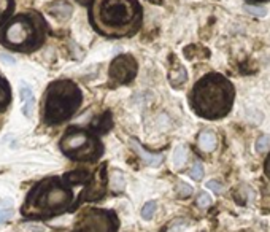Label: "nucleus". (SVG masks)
<instances>
[{
  "instance_id": "obj_1",
  "label": "nucleus",
  "mask_w": 270,
  "mask_h": 232,
  "mask_svg": "<svg viewBox=\"0 0 270 232\" xmlns=\"http://www.w3.org/2000/svg\"><path fill=\"white\" fill-rule=\"evenodd\" d=\"M75 188L78 186L73 184L66 175L48 176L29 191L21 207V215L26 219H48L72 212L83 204L81 196L75 193Z\"/></svg>"
},
{
  "instance_id": "obj_2",
  "label": "nucleus",
  "mask_w": 270,
  "mask_h": 232,
  "mask_svg": "<svg viewBox=\"0 0 270 232\" xmlns=\"http://www.w3.org/2000/svg\"><path fill=\"white\" fill-rule=\"evenodd\" d=\"M143 10L138 0H91L89 23L105 37L134 35L142 26Z\"/></svg>"
},
{
  "instance_id": "obj_3",
  "label": "nucleus",
  "mask_w": 270,
  "mask_h": 232,
  "mask_svg": "<svg viewBox=\"0 0 270 232\" xmlns=\"http://www.w3.org/2000/svg\"><path fill=\"white\" fill-rule=\"evenodd\" d=\"M234 86L221 73L202 76L191 91V108L205 119H220L231 112L234 104Z\"/></svg>"
},
{
  "instance_id": "obj_4",
  "label": "nucleus",
  "mask_w": 270,
  "mask_h": 232,
  "mask_svg": "<svg viewBox=\"0 0 270 232\" xmlns=\"http://www.w3.org/2000/svg\"><path fill=\"white\" fill-rule=\"evenodd\" d=\"M48 34V23L37 12L15 15L0 30V43L12 51L34 53L43 47Z\"/></svg>"
},
{
  "instance_id": "obj_5",
  "label": "nucleus",
  "mask_w": 270,
  "mask_h": 232,
  "mask_svg": "<svg viewBox=\"0 0 270 232\" xmlns=\"http://www.w3.org/2000/svg\"><path fill=\"white\" fill-rule=\"evenodd\" d=\"M83 101L80 87L72 80L52 81L43 99V119L46 124H61L78 112Z\"/></svg>"
},
{
  "instance_id": "obj_6",
  "label": "nucleus",
  "mask_w": 270,
  "mask_h": 232,
  "mask_svg": "<svg viewBox=\"0 0 270 232\" xmlns=\"http://www.w3.org/2000/svg\"><path fill=\"white\" fill-rule=\"evenodd\" d=\"M61 151L72 161L92 162L97 161L103 153L100 140L97 138L91 130H84L80 127H69L62 135Z\"/></svg>"
},
{
  "instance_id": "obj_7",
  "label": "nucleus",
  "mask_w": 270,
  "mask_h": 232,
  "mask_svg": "<svg viewBox=\"0 0 270 232\" xmlns=\"http://www.w3.org/2000/svg\"><path fill=\"white\" fill-rule=\"evenodd\" d=\"M118 227H120V219L115 212L91 208L80 216L72 232H116Z\"/></svg>"
},
{
  "instance_id": "obj_8",
  "label": "nucleus",
  "mask_w": 270,
  "mask_h": 232,
  "mask_svg": "<svg viewBox=\"0 0 270 232\" xmlns=\"http://www.w3.org/2000/svg\"><path fill=\"white\" fill-rule=\"evenodd\" d=\"M137 72H138V65L134 56H131V54H121V56L113 59L108 75H110V78L115 84H127L135 78Z\"/></svg>"
},
{
  "instance_id": "obj_9",
  "label": "nucleus",
  "mask_w": 270,
  "mask_h": 232,
  "mask_svg": "<svg viewBox=\"0 0 270 232\" xmlns=\"http://www.w3.org/2000/svg\"><path fill=\"white\" fill-rule=\"evenodd\" d=\"M48 13L59 21H66L72 16L73 8L70 4L66 2V0H58V2H54L48 7Z\"/></svg>"
},
{
  "instance_id": "obj_10",
  "label": "nucleus",
  "mask_w": 270,
  "mask_h": 232,
  "mask_svg": "<svg viewBox=\"0 0 270 232\" xmlns=\"http://www.w3.org/2000/svg\"><path fill=\"white\" fill-rule=\"evenodd\" d=\"M197 145L203 153H211L218 147V138H216L214 132L211 130H203L197 138Z\"/></svg>"
},
{
  "instance_id": "obj_11",
  "label": "nucleus",
  "mask_w": 270,
  "mask_h": 232,
  "mask_svg": "<svg viewBox=\"0 0 270 232\" xmlns=\"http://www.w3.org/2000/svg\"><path fill=\"white\" fill-rule=\"evenodd\" d=\"M21 101H23V113L26 118H30L34 115V107H35V99L34 94L29 89L27 86H24L23 89H21Z\"/></svg>"
},
{
  "instance_id": "obj_12",
  "label": "nucleus",
  "mask_w": 270,
  "mask_h": 232,
  "mask_svg": "<svg viewBox=\"0 0 270 232\" xmlns=\"http://www.w3.org/2000/svg\"><path fill=\"white\" fill-rule=\"evenodd\" d=\"M10 102H12V87H10L8 81L4 76L0 75V113L5 112Z\"/></svg>"
},
{
  "instance_id": "obj_13",
  "label": "nucleus",
  "mask_w": 270,
  "mask_h": 232,
  "mask_svg": "<svg viewBox=\"0 0 270 232\" xmlns=\"http://www.w3.org/2000/svg\"><path fill=\"white\" fill-rule=\"evenodd\" d=\"M132 147H134V150L138 153V156L142 158V161H145L148 165H153V167H157V165H160V164H162V161H164V158H162V156H157V154L146 153L143 148H140L135 142L132 143Z\"/></svg>"
},
{
  "instance_id": "obj_14",
  "label": "nucleus",
  "mask_w": 270,
  "mask_h": 232,
  "mask_svg": "<svg viewBox=\"0 0 270 232\" xmlns=\"http://www.w3.org/2000/svg\"><path fill=\"white\" fill-rule=\"evenodd\" d=\"M15 0H0V27H4L8 23L10 15L13 13Z\"/></svg>"
},
{
  "instance_id": "obj_15",
  "label": "nucleus",
  "mask_w": 270,
  "mask_h": 232,
  "mask_svg": "<svg viewBox=\"0 0 270 232\" xmlns=\"http://www.w3.org/2000/svg\"><path fill=\"white\" fill-rule=\"evenodd\" d=\"M112 118L110 113H105L99 118H95V121L91 124V129H94V132H106L108 129L112 127Z\"/></svg>"
},
{
  "instance_id": "obj_16",
  "label": "nucleus",
  "mask_w": 270,
  "mask_h": 232,
  "mask_svg": "<svg viewBox=\"0 0 270 232\" xmlns=\"http://www.w3.org/2000/svg\"><path fill=\"white\" fill-rule=\"evenodd\" d=\"M186 78H188L186 70H185V67H181V65H178V67H175L174 70L170 72V83L174 86L183 84L186 81Z\"/></svg>"
},
{
  "instance_id": "obj_17",
  "label": "nucleus",
  "mask_w": 270,
  "mask_h": 232,
  "mask_svg": "<svg viewBox=\"0 0 270 232\" xmlns=\"http://www.w3.org/2000/svg\"><path fill=\"white\" fill-rule=\"evenodd\" d=\"M270 148V137L268 135H262L259 137L256 142V151L257 153H265Z\"/></svg>"
},
{
  "instance_id": "obj_18",
  "label": "nucleus",
  "mask_w": 270,
  "mask_h": 232,
  "mask_svg": "<svg viewBox=\"0 0 270 232\" xmlns=\"http://www.w3.org/2000/svg\"><path fill=\"white\" fill-rule=\"evenodd\" d=\"M154 212H156V202H154V201H149V202H146L145 207L142 208V218L149 219L151 216L154 215Z\"/></svg>"
},
{
  "instance_id": "obj_19",
  "label": "nucleus",
  "mask_w": 270,
  "mask_h": 232,
  "mask_svg": "<svg viewBox=\"0 0 270 232\" xmlns=\"http://www.w3.org/2000/svg\"><path fill=\"white\" fill-rule=\"evenodd\" d=\"M189 176L192 180H196V181H199V180H202V176H203V167H202V164H194L192 165V169L189 170Z\"/></svg>"
},
{
  "instance_id": "obj_20",
  "label": "nucleus",
  "mask_w": 270,
  "mask_h": 232,
  "mask_svg": "<svg viewBox=\"0 0 270 232\" xmlns=\"http://www.w3.org/2000/svg\"><path fill=\"white\" fill-rule=\"evenodd\" d=\"M185 148L183 147H180V148H177L175 150V156H174V162H175V165L178 167V165H183V162H185V159H186V156H185Z\"/></svg>"
},
{
  "instance_id": "obj_21",
  "label": "nucleus",
  "mask_w": 270,
  "mask_h": 232,
  "mask_svg": "<svg viewBox=\"0 0 270 232\" xmlns=\"http://www.w3.org/2000/svg\"><path fill=\"white\" fill-rule=\"evenodd\" d=\"M177 191H178V194L181 196V197H188L189 194H192V188L191 186H188L186 183H178V186H177Z\"/></svg>"
},
{
  "instance_id": "obj_22",
  "label": "nucleus",
  "mask_w": 270,
  "mask_h": 232,
  "mask_svg": "<svg viewBox=\"0 0 270 232\" xmlns=\"http://www.w3.org/2000/svg\"><path fill=\"white\" fill-rule=\"evenodd\" d=\"M245 10H246L248 13L254 15V16H264L265 15V8H262V7H250V5H246Z\"/></svg>"
},
{
  "instance_id": "obj_23",
  "label": "nucleus",
  "mask_w": 270,
  "mask_h": 232,
  "mask_svg": "<svg viewBox=\"0 0 270 232\" xmlns=\"http://www.w3.org/2000/svg\"><path fill=\"white\" fill-rule=\"evenodd\" d=\"M197 205H199V207H208V205H211V197H210L208 194H205V193L199 194V197H197Z\"/></svg>"
},
{
  "instance_id": "obj_24",
  "label": "nucleus",
  "mask_w": 270,
  "mask_h": 232,
  "mask_svg": "<svg viewBox=\"0 0 270 232\" xmlns=\"http://www.w3.org/2000/svg\"><path fill=\"white\" fill-rule=\"evenodd\" d=\"M207 188H208V190H213L214 193H221V191H223V186H221L218 181H216V180L208 181V183H207Z\"/></svg>"
},
{
  "instance_id": "obj_25",
  "label": "nucleus",
  "mask_w": 270,
  "mask_h": 232,
  "mask_svg": "<svg viewBox=\"0 0 270 232\" xmlns=\"http://www.w3.org/2000/svg\"><path fill=\"white\" fill-rule=\"evenodd\" d=\"M12 215H13V210L12 208L2 210V212H0V223H4V221L8 219V218H12Z\"/></svg>"
},
{
  "instance_id": "obj_26",
  "label": "nucleus",
  "mask_w": 270,
  "mask_h": 232,
  "mask_svg": "<svg viewBox=\"0 0 270 232\" xmlns=\"http://www.w3.org/2000/svg\"><path fill=\"white\" fill-rule=\"evenodd\" d=\"M264 167H265V175H267V178L270 180V154H268V158L265 159V165H264Z\"/></svg>"
},
{
  "instance_id": "obj_27",
  "label": "nucleus",
  "mask_w": 270,
  "mask_h": 232,
  "mask_svg": "<svg viewBox=\"0 0 270 232\" xmlns=\"http://www.w3.org/2000/svg\"><path fill=\"white\" fill-rule=\"evenodd\" d=\"M0 59L5 61V62H8V64H15V59H13V58H7L5 54H0Z\"/></svg>"
},
{
  "instance_id": "obj_28",
  "label": "nucleus",
  "mask_w": 270,
  "mask_h": 232,
  "mask_svg": "<svg viewBox=\"0 0 270 232\" xmlns=\"http://www.w3.org/2000/svg\"><path fill=\"white\" fill-rule=\"evenodd\" d=\"M78 2L84 5V4H91V0H78Z\"/></svg>"
},
{
  "instance_id": "obj_29",
  "label": "nucleus",
  "mask_w": 270,
  "mask_h": 232,
  "mask_svg": "<svg viewBox=\"0 0 270 232\" xmlns=\"http://www.w3.org/2000/svg\"><path fill=\"white\" fill-rule=\"evenodd\" d=\"M250 2H265V0H250Z\"/></svg>"
}]
</instances>
